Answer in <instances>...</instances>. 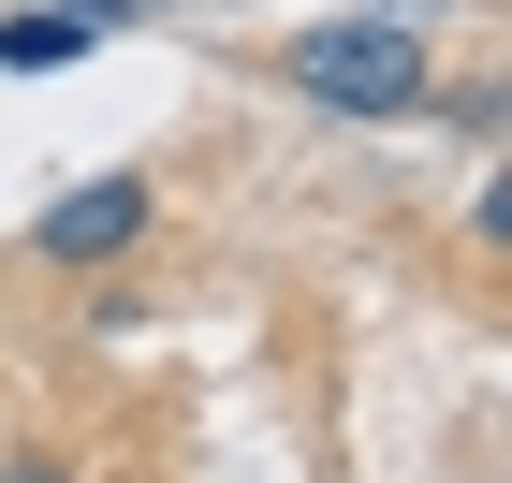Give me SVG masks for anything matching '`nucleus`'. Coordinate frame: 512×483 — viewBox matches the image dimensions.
I'll list each match as a JSON object with an SVG mask.
<instances>
[{"mask_svg":"<svg viewBox=\"0 0 512 483\" xmlns=\"http://www.w3.org/2000/svg\"><path fill=\"white\" fill-rule=\"evenodd\" d=\"M483 249H512V176H498V191H483Z\"/></svg>","mask_w":512,"mask_h":483,"instance_id":"20e7f679","label":"nucleus"},{"mask_svg":"<svg viewBox=\"0 0 512 483\" xmlns=\"http://www.w3.org/2000/svg\"><path fill=\"white\" fill-rule=\"evenodd\" d=\"M293 88L322 118H410L425 103V44L395 15H322V30H293Z\"/></svg>","mask_w":512,"mask_h":483,"instance_id":"f257e3e1","label":"nucleus"},{"mask_svg":"<svg viewBox=\"0 0 512 483\" xmlns=\"http://www.w3.org/2000/svg\"><path fill=\"white\" fill-rule=\"evenodd\" d=\"M74 44H88V15H74V0H59V15H15V30H0V74H59Z\"/></svg>","mask_w":512,"mask_h":483,"instance_id":"7ed1b4c3","label":"nucleus"},{"mask_svg":"<svg viewBox=\"0 0 512 483\" xmlns=\"http://www.w3.org/2000/svg\"><path fill=\"white\" fill-rule=\"evenodd\" d=\"M132 235H147V176H88V191H59V205H44V264H118V249Z\"/></svg>","mask_w":512,"mask_h":483,"instance_id":"f03ea898","label":"nucleus"}]
</instances>
